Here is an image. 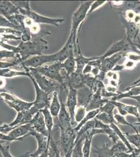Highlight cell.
<instances>
[{
  "label": "cell",
  "mask_w": 140,
  "mask_h": 157,
  "mask_svg": "<svg viewBox=\"0 0 140 157\" xmlns=\"http://www.w3.org/2000/svg\"><path fill=\"white\" fill-rule=\"evenodd\" d=\"M51 35L49 32H43L36 35H32V39L27 42L21 41L17 46H13L2 43L0 47L6 49V50L14 52L20 56L22 61L28 59L29 58L35 56L41 55L43 50L48 49V42L43 39L44 34Z\"/></svg>",
  "instance_id": "1"
},
{
  "label": "cell",
  "mask_w": 140,
  "mask_h": 157,
  "mask_svg": "<svg viewBox=\"0 0 140 157\" xmlns=\"http://www.w3.org/2000/svg\"><path fill=\"white\" fill-rule=\"evenodd\" d=\"M39 73L50 80L55 81L62 86L63 90H67L69 83V76L65 70L62 68V63L55 62L50 65L35 68Z\"/></svg>",
  "instance_id": "2"
},
{
  "label": "cell",
  "mask_w": 140,
  "mask_h": 157,
  "mask_svg": "<svg viewBox=\"0 0 140 157\" xmlns=\"http://www.w3.org/2000/svg\"><path fill=\"white\" fill-rule=\"evenodd\" d=\"M93 2V1L81 2L78 9L73 13L72 18V28L70 36L73 37V41L75 47V52H77V50H78L79 48H78L79 45L78 44V39L77 37L78 31L80 30L79 28L81 26L83 22L87 16L89 9Z\"/></svg>",
  "instance_id": "3"
},
{
  "label": "cell",
  "mask_w": 140,
  "mask_h": 157,
  "mask_svg": "<svg viewBox=\"0 0 140 157\" xmlns=\"http://www.w3.org/2000/svg\"><path fill=\"white\" fill-rule=\"evenodd\" d=\"M23 68L26 71L28 72L34 77L40 88L46 93L50 94L51 92H54L57 90L62 92L63 90L60 84L41 75L36 70L35 68L27 67H23Z\"/></svg>",
  "instance_id": "4"
},
{
  "label": "cell",
  "mask_w": 140,
  "mask_h": 157,
  "mask_svg": "<svg viewBox=\"0 0 140 157\" xmlns=\"http://www.w3.org/2000/svg\"><path fill=\"white\" fill-rule=\"evenodd\" d=\"M0 97L2 98L4 102H6L9 107L14 109L17 113L29 109L34 104V102L25 101L6 90L0 93Z\"/></svg>",
  "instance_id": "5"
},
{
  "label": "cell",
  "mask_w": 140,
  "mask_h": 157,
  "mask_svg": "<svg viewBox=\"0 0 140 157\" xmlns=\"http://www.w3.org/2000/svg\"><path fill=\"white\" fill-rule=\"evenodd\" d=\"M20 14L24 16H27L34 21L35 23L47 24L50 25H54L59 26V24L62 23L65 21L63 18H49L46 16H43L35 12L30 9L29 6L26 9H18Z\"/></svg>",
  "instance_id": "6"
},
{
  "label": "cell",
  "mask_w": 140,
  "mask_h": 157,
  "mask_svg": "<svg viewBox=\"0 0 140 157\" xmlns=\"http://www.w3.org/2000/svg\"><path fill=\"white\" fill-rule=\"evenodd\" d=\"M28 77L32 81L35 89L36 99L34 101V104L33 106L39 111L45 108L49 109L51 103L49 94L46 93L40 88L34 77H32L29 72Z\"/></svg>",
  "instance_id": "7"
},
{
  "label": "cell",
  "mask_w": 140,
  "mask_h": 157,
  "mask_svg": "<svg viewBox=\"0 0 140 157\" xmlns=\"http://www.w3.org/2000/svg\"><path fill=\"white\" fill-rule=\"evenodd\" d=\"M127 52H120L101 60L100 72L98 76L97 79L103 81L105 78L106 73L109 71H112L117 65L118 62L123 58L125 57Z\"/></svg>",
  "instance_id": "8"
},
{
  "label": "cell",
  "mask_w": 140,
  "mask_h": 157,
  "mask_svg": "<svg viewBox=\"0 0 140 157\" xmlns=\"http://www.w3.org/2000/svg\"><path fill=\"white\" fill-rule=\"evenodd\" d=\"M55 54L48 55L35 56L21 62L20 67L37 68L43 66L48 63H55Z\"/></svg>",
  "instance_id": "9"
},
{
  "label": "cell",
  "mask_w": 140,
  "mask_h": 157,
  "mask_svg": "<svg viewBox=\"0 0 140 157\" xmlns=\"http://www.w3.org/2000/svg\"><path fill=\"white\" fill-rule=\"evenodd\" d=\"M77 136V132L74 128L64 130L60 129V144L64 153V155L73 149Z\"/></svg>",
  "instance_id": "10"
},
{
  "label": "cell",
  "mask_w": 140,
  "mask_h": 157,
  "mask_svg": "<svg viewBox=\"0 0 140 157\" xmlns=\"http://www.w3.org/2000/svg\"><path fill=\"white\" fill-rule=\"evenodd\" d=\"M131 41L126 36L121 40L117 41L112 45L105 54L101 56H99V59L102 60L103 59L109 57L114 54L120 52H128L129 50H131Z\"/></svg>",
  "instance_id": "11"
},
{
  "label": "cell",
  "mask_w": 140,
  "mask_h": 157,
  "mask_svg": "<svg viewBox=\"0 0 140 157\" xmlns=\"http://www.w3.org/2000/svg\"><path fill=\"white\" fill-rule=\"evenodd\" d=\"M59 100L61 103V109L57 118L60 129L67 130L74 128L69 112L66 107V104L62 101L61 92L59 94Z\"/></svg>",
  "instance_id": "12"
},
{
  "label": "cell",
  "mask_w": 140,
  "mask_h": 157,
  "mask_svg": "<svg viewBox=\"0 0 140 157\" xmlns=\"http://www.w3.org/2000/svg\"><path fill=\"white\" fill-rule=\"evenodd\" d=\"M66 91L67 99L65 104L69 112L72 125L74 126L75 123L74 121L75 111L78 104V91L74 88L69 87L66 90Z\"/></svg>",
  "instance_id": "13"
},
{
  "label": "cell",
  "mask_w": 140,
  "mask_h": 157,
  "mask_svg": "<svg viewBox=\"0 0 140 157\" xmlns=\"http://www.w3.org/2000/svg\"><path fill=\"white\" fill-rule=\"evenodd\" d=\"M38 111L34 106L29 109L21 111L17 113L16 118L13 121L9 124V126L12 127H16L17 126L29 123L34 115L38 112Z\"/></svg>",
  "instance_id": "14"
},
{
  "label": "cell",
  "mask_w": 140,
  "mask_h": 157,
  "mask_svg": "<svg viewBox=\"0 0 140 157\" xmlns=\"http://www.w3.org/2000/svg\"><path fill=\"white\" fill-rule=\"evenodd\" d=\"M110 101L115 106V109H117L119 114L125 117L128 115H131L137 117L138 119V121H140V114L138 106L128 105L117 101Z\"/></svg>",
  "instance_id": "15"
},
{
  "label": "cell",
  "mask_w": 140,
  "mask_h": 157,
  "mask_svg": "<svg viewBox=\"0 0 140 157\" xmlns=\"http://www.w3.org/2000/svg\"><path fill=\"white\" fill-rule=\"evenodd\" d=\"M75 47L73 37L70 36L64 46L59 52L55 53V61L63 63L72 52H74Z\"/></svg>",
  "instance_id": "16"
},
{
  "label": "cell",
  "mask_w": 140,
  "mask_h": 157,
  "mask_svg": "<svg viewBox=\"0 0 140 157\" xmlns=\"http://www.w3.org/2000/svg\"><path fill=\"white\" fill-rule=\"evenodd\" d=\"M32 128L36 132L43 134L48 137V132L46 124L44 123V117L43 114L40 111L38 112L29 122Z\"/></svg>",
  "instance_id": "17"
},
{
  "label": "cell",
  "mask_w": 140,
  "mask_h": 157,
  "mask_svg": "<svg viewBox=\"0 0 140 157\" xmlns=\"http://www.w3.org/2000/svg\"><path fill=\"white\" fill-rule=\"evenodd\" d=\"M30 135L35 138L37 141V149L35 152V153L39 156L48 149L49 144L48 142V137L43 134H40L39 132H36L35 130L32 128L28 134V136Z\"/></svg>",
  "instance_id": "18"
},
{
  "label": "cell",
  "mask_w": 140,
  "mask_h": 157,
  "mask_svg": "<svg viewBox=\"0 0 140 157\" xmlns=\"http://www.w3.org/2000/svg\"><path fill=\"white\" fill-rule=\"evenodd\" d=\"M32 129V127L29 123L20 125L15 127L7 135L15 139H23L24 138L28 136Z\"/></svg>",
  "instance_id": "19"
},
{
  "label": "cell",
  "mask_w": 140,
  "mask_h": 157,
  "mask_svg": "<svg viewBox=\"0 0 140 157\" xmlns=\"http://www.w3.org/2000/svg\"><path fill=\"white\" fill-rule=\"evenodd\" d=\"M78 56L75 58L76 63V68L75 72L78 73H83L84 68L92 61L95 60L98 57H85L83 56L80 48L78 50Z\"/></svg>",
  "instance_id": "20"
},
{
  "label": "cell",
  "mask_w": 140,
  "mask_h": 157,
  "mask_svg": "<svg viewBox=\"0 0 140 157\" xmlns=\"http://www.w3.org/2000/svg\"><path fill=\"white\" fill-rule=\"evenodd\" d=\"M39 111L43 114L44 117V123L46 124V126L48 132V142L49 143L50 139L51 137V133L54 126L53 116H52L51 113L50 112L49 109L48 108L42 109Z\"/></svg>",
  "instance_id": "21"
},
{
  "label": "cell",
  "mask_w": 140,
  "mask_h": 157,
  "mask_svg": "<svg viewBox=\"0 0 140 157\" xmlns=\"http://www.w3.org/2000/svg\"><path fill=\"white\" fill-rule=\"evenodd\" d=\"M62 68L65 70L68 76H70L71 74L75 71L76 63L74 52H72L69 57L63 63H62Z\"/></svg>",
  "instance_id": "22"
},
{
  "label": "cell",
  "mask_w": 140,
  "mask_h": 157,
  "mask_svg": "<svg viewBox=\"0 0 140 157\" xmlns=\"http://www.w3.org/2000/svg\"><path fill=\"white\" fill-rule=\"evenodd\" d=\"M49 109L53 117H58L60 111L61 103L58 98V93L57 91L53 92V97Z\"/></svg>",
  "instance_id": "23"
},
{
  "label": "cell",
  "mask_w": 140,
  "mask_h": 157,
  "mask_svg": "<svg viewBox=\"0 0 140 157\" xmlns=\"http://www.w3.org/2000/svg\"><path fill=\"white\" fill-rule=\"evenodd\" d=\"M116 123H112L110 124V126L112 130H114L118 137H119V139H121V140L124 143V145H126V147L128 148V149L129 150L130 152L131 153L133 151L134 148L132 146L131 144L129 142L128 139L126 138L124 133H123L121 130L119 129V127L117 126Z\"/></svg>",
  "instance_id": "24"
},
{
  "label": "cell",
  "mask_w": 140,
  "mask_h": 157,
  "mask_svg": "<svg viewBox=\"0 0 140 157\" xmlns=\"http://www.w3.org/2000/svg\"><path fill=\"white\" fill-rule=\"evenodd\" d=\"M100 112V109H96L92 111L87 112L86 114L85 115V117L84 118L83 120L78 124V125L76 126V127L74 128V130L76 132H78V130L81 128V127L83 126L86 123L87 121H89L91 120H93L96 116Z\"/></svg>",
  "instance_id": "25"
},
{
  "label": "cell",
  "mask_w": 140,
  "mask_h": 157,
  "mask_svg": "<svg viewBox=\"0 0 140 157\" xmlns=\"http://www.w3.org/2000/svg\"><path fill=\"white\" fill-rule=\"evenodd\" d=\"M91 153L97 154L98 157H113L110 151L109 143L105 144L101 148L96 147V148L91 150Z\"/></svg>",
  "instance_id": "26"
},
{
  "label": "cell",
  "mask_w": 140,
  "mask_h": 157,
  "mask_svg": "<svg viewBox=\"0 0 140 157\" xmlns=\"http://www.w3.org/2000/svg\"><path fill=\"white\" fill-rule=\"evenodd\" d=\"M86 136L84 135L78 139V141L75 144L73 147L71 157H83V147Z\"/></svg>",
  "instance_id": "27"
},
{
  "label": "cell",
  "mask_w": 140,
  "mask_h": 157,
  "mask_svg": "<svg viewBox=\"0 0 140 157\" xmlns=\"http://www.w3.org/2000/svg\"><path fill=\"white\" fill-rule=\"evenodd\" d=\"M110 151L113 157L116 154L123 152L130 153L128 148L121 140H118L115 144H112V147H110Z\"/></svg>",
  "instance_id": "28"
},
{
  "label": "cell",
  "mask_w": 140,
  "mask_h": 157,
  "mask_svg": "<svg viewBox=\"0 0 140 157\" xmlns=\"http://www.w3.org/2000/svg\"><path fill=\"white\" fill-rule=\"evenodd\" d=\"M48 157H61L60 152L59 149L57 142L51 137L48 147Z\"/></svg>",
  "instance_id": "29"
},
{
  "label": "cell",
  "mask_w": 140,
  "mask_h": 157,
  "mask_svg": "<svg viewBox=\"0 0 140 157\" xmlns=\"http://www.w3.org/2000/svg\"><path fill=\"white\" fill-rule=\"evenodd\" d=\"M95 118L106 125H110L112 123H116L114 119V115L108 114L106 113H99Z\"/></svg>",
  "instance_id": "30"
},
{
  "label": "cell",
  "mask_w": 140,
  "mask_h": 157,
  "mask_svg": "<svg viewBox=\"0 0 140 157\" xmlns=\"http://www.w3.org/2000/svg\"><path fill=\"white\" fill-rule=\"evenodd\" d=\"M86 107L84 105H79L76 107L75 111L74 121L75 123H80L87 113Z\"/></svg>",
  "instance_id": "31"
},
{
  "label": "cell",
  "mask_w": 140,
  "mask_h": 157,
  "mask_svg": "<svg viewBox=\"0 0 140 157\" xmlns=\"http://www.w3.org/2000/svg\"><path fill=\"white\" fill-rule=\"evenodd\" d=\"M114 117L116 124H119L120 125H124V126H128L132 127L136 133H138L136 127L133 125V124L130 123L129 121H127L125 116H123L119 113H114Z\"/></svg>",
  "instance_id": "32"
},
{
  "label": "cell",
  "mask_w": 140,
  "mask_h": 157,
  "mask_svg": "<svg viewBox=\"0 0 140 157\" xmlns=\"http://www.w3.org/2000/svg\"><path fill=\"white\" fill-rule=\"evenodd\" d=\"M126 138L131 144L134 145L136 148L140 149V135L138 133L130 134L128 132L124 133Z\"/></svg>",
  "instance_id": "33"
},
{
  "label": "cell",
  "mask_w": 140,
  "mask_h": 157,
  "mask_svg": "<svg viewBox=\"0 0 140 157\" xmlns=\"http://www.w3.org/2000/svg\"><path fill=\"white\" fill-rule=\"evenodd\" d=\"M115 109V106L114 105V104L112 103L109 100L107 103L105 104L101 108H100V112H104L108 114L114 115V109Z\"/></svg>",
  "instance_id": "34"
},
{
  "label": "cell",
  "mask_w": 140,
  "mask_h": 157,
  "mask_svg": "<svg viewBox=\"0 0 140 157\" xmlns=\"http://www.w3.org/2000/svg\"><path fill=\"white\" fill-rule=\"evenodd\" d=\"M0 151L3 157H14L9 151V145L7 144H4L3 142H1Z\"/></svg>",
  "instance_id": "35"
},
{
  "label": "cell",
  "mask_w": 140,
  "mask_h": 157,
  "mask_svg": "<svg viewBox=\"0 0 140 157\" xmlns=\"http://www.w3.org/2000/svg\"><path fill=\"white\" fill-rule=\"evenodd\" d=\"M107 1H93L91 7L89 9V12L87 15L90 14L91 13L93 12L94 11H95L96 10L99 9V7H101L102 6H104L105 4L106 3Z\"/></svg>",
  "instance_id": "36"
},
{
  "label": "cell",
  "mask_w": 140,
  "mask_h": 157,
  "mask_svg": "<svg viewBox=\"0 0 140 157\" xmlns=\"http://www.w3.org/2000/svg\"><path fill=\"white\" fill-rule=\"evenodd\" d=\"M22 139H15L11 136H9L7 134H3L0 132V141L1 142H7L10 143L14 141H21Z\"/></svg>",
  "instance_id": "37"
},
{
  "label": "cell",
  "mask_w": 140,
  "mask_h": 157,
  "mask_svg": "<svg viewBox=\"0 0 140 157\" xmlns=\"http://www.w3.org/2000/svg\"><path fill=\"white\" fill-rule=\"evenodd\" d=\"M137 63H135L134 61L129 60L127 59V60L124 62V64H123L124 66V70H132L137 66Z\"/></svg>",
  "instance_id": "38"
},
{
  "label": "cell",
  "mask_w": 140,
  "mask_h": 157,
  "mask_svg": "<svg viewBox=\"0 0 140 157\" xmlns=\"http://www.w3.org/2000/svg\"><path fill=\"white\" fill-rule=\"evenodd\" d=\"M15 127H11L9 126V124H4L3 125L0 126V132L4 134H8L9 132H11V130L14 128Z\"/></svg>",
  "instance_id": "39"
},
{
  "label": "cell",
  "mask_w": 140,
  "mask_h": 157,
  "mask_svg": "<svg viewBox=\"0 0 140 157\" xmlns=\"http://www.w3.org/2000/svg\"><path fill=\"white\" fill-rule=\"evenodd\" d=\"M13 67H17V65L13 63H9L6 61H0V69H9Z\"/></svg>",
  "instance_id": "40"
},
{
  "label": "cell",
  "mask_w": 140,
  "mask_h": 157,
  "mask_svg": "<svg viewBox=\"0 0 140 157\" xmlns=\"http://www.w3.org/2000/svg\"><path fill=\"white\" fill-rule=\"evenodd\" d=\"M129 98H132V99L135 100V101L138 103V105H140V94L137 95H134V96H131V97H129Z\"/></svg>",
  "instance_id": "41"
},
{
  "label": "cell",
  "mask_w": 140,
  "mask_h": 157,
  "mask_svg": "<svg viewBox=\"0 0 140 157\" xmlns=\"http://www.w3.org/2000/svg\"><path fill=\"white\" fill-rule=\"evenodd\" d=\"M38 157H48V149L39 155Z\"/></svg>",
  "instance_id": "42"
},
{
  "label": "cell",
  "mask_w": 140,
  "mask_h": 157,
  "mask_svg": "<svg viewBox=\"0 0 140 157\" xmlns=\"http://www.w3.org/2000/svg\"><path fill=\"white\" fill-rule=\"evenodd\" d=\"M133 125L134 126H138V129H137V130H138V134L140 135V121L133 123Z\"/></svg>",
  "instance_id": "43"
},
{
  "label": "cell",
  "mask_w": 140,
  "mask_h": 157,
  "mask_svg": "<svg viewBox=\"0 0 140 157\" xmlns=\"http://www.w3.org/2000/svg\"><path fill=\"white\" fill-rule=\"evenodd\" d=\"M72 150H73V149H72L70 150L68 152L67 154L64 155V157H71V155H72Z\"/></svg>",
  "instance_id": "44"
},
{
  "label": "cell",
  "mask_w": 140,
  "mask_h": 157,
  "mask_svg": "<svg viewBox=\"0 0 140 157\" xmlns=\"http://www.w3.org/2000/svg\"><path fill=\"white\" fill-rule=\"evenodd\" d=\"M5 41H6V40H5V39L4 38L3 35H0V46L2 44V43L5 42Z\"/></svg>",
  "instance_id": "45"
},
{
  "label": "cell",
  "mask_w": 140,
  "mask_h": 157,
  "mask_svg": "<svg viewBox=\"0 0 140 157\" xmlns=\"http://www.w3.org/2000/svg\"><path fill=\"white\" fill-rule=\"evenodd\" d=\"M140 78H138V80H137L136 81H135L134 83H133V84H132L131 86H129V87H130V88H131V87H133V86H135L136 84H138V83H140Z\"/></svg>",
  "instance_id": "46"
},
{
  "label": "cell",
  "mask_w": 140,
  "mask_h": 157,
  "mask_svg": "<svg viewBox=\"0 0 140 157\" xmlns=\"http://www.w3.org/2000/svg\"><path fill=\"white\" fill-rule=\"evenodd\" d=\"M39 156L37 155H36V154L34 152V153H32V154H30V155L28 157H38Z\"/></svg>",
  "instance_id": "47"
},
{
  "label": "cell",
  "mask_w": 140,
  "mask_h": 157,
  "mask_svg": "<svg viewBox=\"0 0 140 157\" xmlns=\"http://www.w3.org/2000/svg\"><path fill=\"white\" fill-rule=\"evenodd\" d=\"M136 86H140V83H138V84H136L135 86H133V87H136ZM133 87H131V88H133ZM128 88H130V87H128Z\"/></svg>",
  "instance_id": "48"
},
{
  "label": "cell",
  "mask_w": 140,
  "mask_h": 157,
  "mask_svg": "<svg viewBox=\"0 0 140 157\" xmlns=\"http://www.w3.org/2000/svg\"><path fill=\"white\" fill-rule=\"evenodd\" d=\"M4 91V89H0V93L3 92Z\"/></svg>",
  "instance_id": "49"
},
{
  "label": "cell",
  "mask_w": 140,
  "mask_h": 157,
  "mask_svg": "<svg viewBox=\"0 0 140 157\" xmlns=\"http://www.w3.org/2000/svg\"></svg>",
  "instance_id": "50"
},
{
  "label": "cell",
  "mask_w": 140,
  "mask_h": 157,
  "mask_svg": "<svg viewBox=\"0 0 140 157\" xmlns=\"http://www.w3.org/2000/svg\"><path fill=\"white\" fill-rule=\"evenodd\" d=\"M0 143H1V141H0Z\"/></svg>",
  "instance_id": "51"
}]
</instances>
